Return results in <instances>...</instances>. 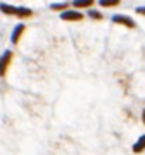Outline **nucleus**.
I'll use <instances>...</instances> for the list:
<instances>
[{
    "instance_id": "nucleus-1",
    "label": "nucleus",
    "mask_w": 145,
    "mask_h": 155,
    "mask_svg": "<svg viewBox=\"0 0 145 155\" xmlns=\"http://www.w3.org/2000/svg\"><path fill=\"white\" fill-rule=\"evenodd\" d=\"M62 19H63V21H82L84 15H82L80 12H77V10H67V12L62 14Z\"/></svg>"
},
{
    "instance_id": "nucleus-2",
    "label": "nucleus",
    "mask_w": 145,
    "mask_h": 155,
    "mask_svg": "<svg viewBox=\"0 0 145 155\" xmlns=\"http://www.w3.org/2000/svg\"><path fill=\"white\" fill-rule=\"evenodd\" d=\"M113 22L123 24V26H126V28H135V22H133V19L126 17V15H114V17H113Z\"/></svg>"
},
{
    "instance_id": "nucleus-3",
    "label": "nucleus",
    "mask_w": 145,
    "mask_h": 155,
    "mask_svg": "<svg viewBox=\"0 0 145 155\" xmlns=\"http://www.w3.org/2000/svg\"><path fill=\"white\" fill-rule=\"evenodd\" d=\"M10 58H12V53H10V51H5L4 56H2V61H0V63H2V67H0V73H2V75H4L5 70H7V65H9Z\"/></svg>"
},
{
    "instance_id": "nucleus-4",
    "label": "nucleus",
    "mask_w": 145,
    "mask_h": 155,
    "mask_svg": "<svg viewBox=\"0 0 145 155\" xmlns=\"http://www.w3.org/2000/svg\"><path fill=\"white\" fill-rule=\"evenodd\" d=\"M94 0H73V7L77 9H87V7H92Z\"/></svg>"
},
{
    "instance_id": "nucleus-5",
    "label": "nucleus",
    "mask_w": 145,
    "mask_h": 155,
    "mask_svg": "<svg viewBox=\"0 0 145 155\" xmlns=\"http://www.w3.org/2000/svg\"><path fill=\"white\" fill-rule=\"evenodd\" d=\"M143 150H145V135L138 138V141L133 145V152H135V153H140V152H143Z\"/></svg>"
},
{
    "instance_id": "nucleus-6",
    "label": "nucleus",
    "mask_w": 145,
    "mask_h": 155,
    "mask_svg": "<svg viewBox=\"0 0 145 155\" xmlns=\"http://www.w3.org/2000/svg\"><path fill=\"white\" fill-rule=\"evenodd\" d=\"M24 32V26L22 24H19L17 28L14 29V32H12V43H17L19 39H21V34Z\"/></svg>"
},
{
    "instance_id": "nucleus-7",
    "label": "nucleus",
    "mask_w": 145,
    "mask_h": 155,
    "mask_svg": "<svg viewBox=\"0 0 145 155\" xmlns=\"http://www.w3.org/2000/svg\"><path fill=\"white\" fill-rule=\"evenodd\" d=\"M31 14L32 12L26 7H17V10H15V15H19V17H29Z\"/></svg>"
},
{
    "instance_id": "nucleus-8",
    "label": "nucleus",
    "mask_w": 145,
    "mask_h": 155,
    "mask_svg": "<svg viewBox=\"0 0 145 155\" xmlns=\"http://www.w3.org/2000/svg\"><path fill=\"white\" fill-rule=\"evenodd\" d=\"M99 4L103 7H114V5L120 4V0H99Z\"/></svg>"
},
{
    "instance_id": "nucleus-9",
    "label": "nucleus",
    "mask_w": 145,
    "mask_h": 155,
    "mask_svg": "<svg viewBox=\"0 0 145 155\" xmlns=\"http://www.w3.org/2000/svg\"><path fill=\"white\" fill-rule=\"evenodd\" d=\"M51 9L53 10H63V9H68V4H53Z\"/></svg>"
},
{
    "instance_id": "nucleus-10",
    "label": "nucleus",
    "mask_w": 145,
    "mask_h": 155,
    "mask_svg": "<svg viewBox=\"0 0 145 155\" xmlns=\"http://www.w3.org/2000/svg\"><path fill=\"white\" fill-rule=\"evenodd\" d=\"M89 15H91L92 19H103L101 12H97V10H91V12H89Z\"/></svg>"
},
{
    "instance_id": "nucleus-11",
    "label": "nucleus",
    "mask_w": 145,
    "mask_h": 155,
    "mask_svg": "<svg viewBox=\"0 0 145 155\" xmlns=\"http://www.w3.org/2000/svg\"><path fill=\"white\" fill-rule=\"evenodd\" d=\"M137 12H138V14H145V7H138V9H137Z\"/></svg>"
},
{
    "instance_id": "nucleus-12",
    "label": "nucleus",
    "mask_w": 145,
    "mask_h": 155,
    "mask_svg": "<svg viewBox=\"0 0 145 155\" xmlns=\"http://www.w3.org/2000/svg\"><path fill=\"white\" fill-rule=\"evenodd\" d=\"M142 118H143V123H145V109H143V114H142Z\"/></svg>"
}]
</instances>
